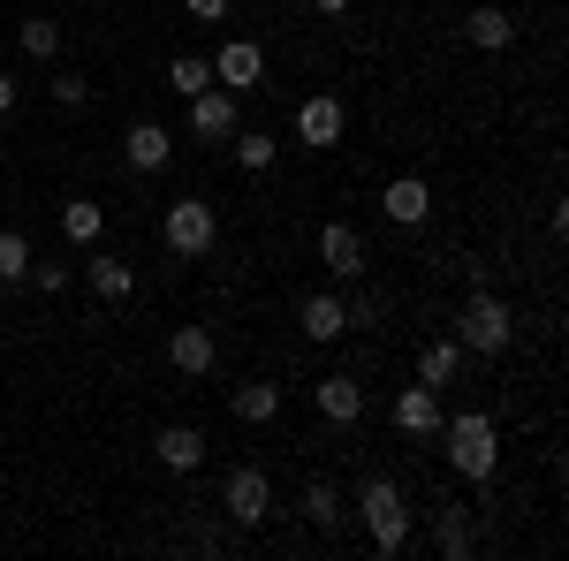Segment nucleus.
Masks as SVG:
<instances>
[{"mask_svg": "<svg viewBox=\"0 0 569 561\" xmlns=\"http://www.w3.org/2000/svg\"><path fill=\"white\" fill-rule=\"evenodd\" d=\"M342 122H350V114H342V99H335V91H311L305 107H297V137L319 144V152H327V144H342Z\"/></svg>", "mask_w": 569, "mask_h": 561, "instance_id": "10", "label": "nucleus"}, {"mask_svg": "<svg viewBox=\"0 0 569 561\" xmlns=\"http://www.w3.org/2000/svg\"><path fill=\"white\" fill-rule=\"evenodd\" d=\"M243 130V114H236V91L228 84H206L190 99V137H206V144H228V137Z\"/></svg>", "mask_w": 569, "mask_h": 561, "instance_id": "6", "label": "nucleus"}, {"mask_svg": "<svg viewBox=\"0 0 569 561\" xmlns=\"http://www.w3.org/2000/svg\"><path fill=\"white\" fill-rule=\"evenodd\" d=\"M23 273H31V243L16 228H0V281H23Z\"/></svg>", "mask_w": 569, "mask_h": 561, "instance_id": "27", "label": "nucleus"}, {"mask_svg": "<svg viewBox=\"0 0 569 561\" xmlns=\"http://www.w3.org/2000/svg\"><path fill=\"white\" fill-rule=\"evenodd\" d=\"M91 289H99V297H107V303H122V297H130V289H137V273H130V266H122V259H91Z\"/></svg>", "mask_w": 569, "mask_h": 561, "instance_id": "24", "label": "nucleus"}, {"mask_svg": "<svg viewBox=\"0 0 569 561\" xmlns=\"http://www.w3.org/2000/svg\"><path fill=\"white\" fill-rule=\"evenodd\" d=\"M213 327H176V334H168V364H176L182 380H206V372H213Z\"/></svg>", "mask_w": 569, "mask_h": 561, "instance_id": "12", "label": "nucleus"}, {"mask_svg": "<svg viewBox=\"0 0 569 561\" xmlns=\"http://www.w3.org/2000/svg\"><path fill=\"white\" fill-rule=\"evenodd\" d=\"M8 107H16V77L0 69V114H8Z\"/></svg>", "mask_w": 569, "mask_h": 561, "instance_id": "31", "label": "nucleus"}, {"mask_svg": "<svg viewBox=\"0 0 569 561\" xmlns=\"http://www.w3.org/2000/svg\"><path fill=\"white\" fill-rule=\"evenodd\" d=\"M305 523H319V531L342 523V493H335V478H311V485H305Z\"/></svg>", "mask_w": 569, "mask_h": 561, "instance_id": "23", "label": "nucleus"}, {"mask_svg": "<svg viewBox=\"0 0 569 561\" xmlns=\"http://www.w3.org/2000/svg\"><path fill=\"white\" fill-rule=\"evenodd\" d=\"M463 39L479 46V53H501V46L517 39V16H509V8H493V0H479V8L463 16Z\"/></svg>", "mask_w": 569, "mask_h": 561, "instance_id": "16", "label": "nucleus"}, {"mask_svg": "<svg viewBox=\"0 0 569 561\" xmlns=\"http://www.w3.org/2000/svg\"><path fill=\"white\" fill-rule=\"evenodd\" d=\"M266 77V53L251 39H228L220 46V61H213V84H228V91H251Z\"/></svg>", "mask_w": 569, "mask_h": 561, "instance_id": "15", "label": "nucleus"}, {"mask_svg": "<svg viewBox=\"0 0 569 561\" xmlns=\"http://www.w3.org/2000/svg\"><path fill=\"white\" fill-rule=\"evenodd\" d=\"M456 372H463V349L456 342H426L418 349V380H426V388H456Z\"/></svg>", "mask_w": 569, "mask_h": 561, "instance_id": "20", "label": "nucleus"}, {"mask_svg": "<svg viewBox=\"0 0 569 561\" xmlns=\"http://www.w3.org/2000/svg\"><path fill=\"white\" fill-rule=\"evenodd\" d=\"M380 213H388L395 228H426V213H433V190H426V174H395L388 190H380Z\"/></svg>", "mask_w": 569, "mask_h": 561, "instance_id": "9", "label": "nucleus"}, {"mask_svg": "<svg viewBox=\"0 0 569 561\" xmlns=\"http://www.w3.org/2000/svg\"><path fill=\"white\" fill-rule=\"evenodd\" d=\"M357 517H365V531H372L380 554H402V547H410V509H402V485H395V478H365Z\"/></svg>", "mask_w": 569, "mask_h": 561, "instance_id": "3", "label": "nucleus"}, {"mask_svg": "<svg viewBox=\"0 0 569 561\" xmlns=\"http://www.w3.org/2000/svg\"><path fill=\"white\" fill-rule=\"evenodd\" d=\"M311 8H319V16H350V0H311Z\"/></svg>", "mask_w": 569, "mask_h": 561, "instance_id": "32", "label": "nucleus"}, {"mask_svg": "<svg viewBox=\"0 0 569 561\" xmlns=\"http://www.w3.org/2000/svg\"><path fill=\"white\" fill-rule=\"evenodd\" d=\"M160 243L176 251V259H206L220 243V213L206 206V198H176L168 213H160Z\"/></svg>", "mask_w": 569, "mask_h": 561, "instance_id": "4", "label": "nucleus"}, {"mask_svg": "<svg viewBox=\"0 0 569 561\" xmlns=\"http://www.w3.org/2000/svg\"><path fill=\"white\" fill-rule=\"evenodd\" d=\"M206 84H213V61H206V53H176V61H168V91H176V99H198Z\"/></svg>", "mask_w": 569, "mask_h": 561, "instance_id": "22", "label": "nucleus"}, {"mask_svg": "<svg viewBox=\"0 0 569 561\" xmlns=\"http://www.w3.org/2000/svg\"><path fill=\"white\" fill-rule=\"evenodd\" d=\"M122 160H130L137 174H160L168 160H176V137L160 130V122H130V137H122Z\"/></svg>", "mask_w": 569, "mask_h": 561, "instance_id": "14", "label": "nucleus"}, {"mask_svg": "<svg viewBox=\"0 0 569 561\" xmlns=\"http://www.w3.org/2000/svg\"><path fill=\"white\" fill-rule=\"evenodd\" d=\"M236 418H243V425H273V418H281V388H273V380L236 388Z\"/></svg>", "mask_w": 569, "mask_h": 561, "instance_id": "21", "label": "nucleus"}, {"mask_svg": "<svg viewBox=\"0 0 569 561\" xmlns=\"http://www.w3.org/2000/svg\"><path fill=\"white\" fill-rule=\"evenodd\" d=\"M39 289H46V297H61V289H69V266H46L39 259Z\"/></svg>", "mask_w": 569, "mask_h": 561, "instance_id": "30", "label": "nucleus"}, {"mask_svg": "<svg viewBox=\"0 0 569 561\" xmlns=\"http://www.w3.org/2000/svg\"><path fill=\"white\" fill-rule=\"evenodd\" d=\"M440 432H448V463H456V478L486 485L493 463H501V432H493V418H486V410H463V418H440Z\"/></svg>", "mask_w": 569, "mask_h": 561, "instance_id": "2", "label": "nucleus"}, {"mask_svg": "<svg viewBox=\"0 0 569 561\" xmlns=\"http://www.w3.org/2000/svg\"><path fill=\"white\" fill-rule=\"evenodd\" d=\"M319 259L335 266V281H357L365 273V236H357L350 220H327L319 228Z\"/></svg>", "mask_w": 569, "mask_h": 561, "instance_id": "11", "label": "nucleus"}, {"mask_svg": "<svg viewBox=\"0 0 569 561\" xmlns=\"http://www.w3.org/2000/svg\"><path fill=\"white\" fill-rule=\"evenodd\" d=\"M228 144H236V168H251V174L273 168V137H266V130H236Z\"/></svg>", "mask_w": 569, "mask_h": 561, "instance_id": "25", "label": "nucleus"}, {"mask_svg": "<svg viewBox=\"0 0 569 561\" xmlns=\"http://www.w3.org/2000/svg\"><path fill=\"white\" fill-rule=\"evenodd\" d=\"M152 448H160L168 471H198V463H206V432H198V425H160Z\"/></svg>", "mask_w": 569, "mask_h": 561, "instance_id": "17", "label": "nucleus"}, {"mask_svg": "<svg viewBox=\"0 0 569 561\" xmlns=\"http://www.w3.org/2000/svg\"><path fill=\"white\" fill-rule=\"evenodd\" d=\"M297 327H305V342H342V334H350V303L335 297V289H319V297H305L297 303Z\"/></svg>", "mask_w": 569, "mask_h": 561, "instance_id": "7", "label": "nucleus"}, {"mask_svg": "<svg viewBox=\"0 0 569 561\" xmlns=\"http://www.w3.org/2000/svg\"><path fill=\"white\" fill-rule=\"evenodd\" d=\"M220 509H228V523H243V531L273 517V485H266L259 463H243V471H228V478H220Z\"/></svg>", "mask_w": 569, "mask_h": 561, "instance_id": "5", "label": "nucleus"}, {"mask_svg": "<svg viewBox=\"0 0 569 561\" xmlns=\"http://www.w3.org/2000/svg\"><path fill=\"white\" fill-rule=\"evenodd\" d=\"M84 99H91V84L77 77V69H61V77H53V107H69V114H77Z\"/></svg>", "mask_w": 569, "mask_h": 561, "instance_id": "28", "label": "nucleus"}, {"mask_svg": "<svg viewBox=\"0 0 569 561\" xmlns=\"http://www.w3.org/2000/svg\"><path fill=\"white\" fill-rule=\"evenodd\" d=\"M509 342H517L509 303L493 297V289H471V297H463V311H456V349H463V357H501Z\"/></svg>", "mask_w": 569, "mask_h": 561, "instance_id": "1", "label": "nucleus"}, {"mask_svg": "<svg viewBox=\"0 0 569 561\" xmlns=\"http://www.w3.org/2000/svg\"><path fill=\"white\" fill-rule=\"evenodd\" d=\"M61 236H69V243H84V251H99V236H107V206L69 198V206H61Z\"/></svg>", "mask_w": 569, "mask_h": 561, "instance_id": "18", "label": "nucleus"}, {"mask_svg": "<svg viewBox=\"0 0 569 561\" xmlns=\"http://www.w3.org/2000/svg\"><path fill=\"white\" fill-rule=\"evenodd\" d=\"M182 8H190L198 23H228V0H182Z\"/></svg>", "mask_w": 569, "mask_h": 561, "instance_id": "29", "label": "nucleus"}, {"mask_svg": "<svg viewBox=\"0 0 569 561\" xmlns=\"http://www.w3.org/2000/svg\"><path fill=\"white\" fill-rule=\"evenodd\" d=\"M433 547H440L448 561H463V554H471V547H479V523H471V509H440Z\"/></svg>", "mask_w": 569, "mask_h": 561, "instance_id": "19", "label": "nucleus"}, {"mask_svg": "<svg viewBox=\"0 0 569 561\" xmlns=\"http://www.w3.org/2000/svg\"><path fill=\"white\" fill-rule=\"evenodd\" d=\"M311 402H319L327 425H357V418H365V388H357L350 372H327V380L311 388Z\"/></svg>", "mask_w": 569, "mask_h": 561, "instance_id": "13", "label": "nucleus"}, {"mask_svg": "<svg viewBox=\"0 0 569 561\" xmlns=\"http://www.w3.org/2000/svg\"><path fill=\"white\" fill-rule=\"evenodd\" d=\"M16 46H23L31 61H53V53H61V23H46V16H31V23L16 31Z\"/></svg>", "mask_w": 569, "mask_h": 561, "instance_id": "26", "label": "nucleus"}, {"mask_svg": "<svg viewBox=\"0 0 569 561\" xmlns=\"http://www.w3.org/2000/svg\"><path fill=\"white\" fill-rule=\"evenodd\" d=\"M440 418H448V410H440V388H426V380L395 394V432H410V440H433Z\"/></svg>", "mask_w": 569, "mask_h": 561, "instance_id": "8", "label": "nucleus"}]
</instances>
